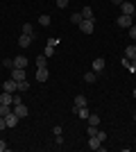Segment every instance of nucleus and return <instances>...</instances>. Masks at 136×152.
Segmentation results:
<instances>
[{
	"instance_id": "obj_1",
	"label": "nucleus",
	"mask_w": 136,
	"mask_h": 152,
	"mask_svg": "<svg viewBox=\"0 0 136 152\" xmlns=\"http://www.w3.org/2000/svg\"><path fill=\"white\" fill-rule=\"evenodd\" d=\"M116 25L123 27V30H129V27L134 25V16H125V14H120V16L116 18Z\"/></svg>"
},
{
	"instance_id": "obj_2",
	"label": "nucleus",
	"mask_w": 136,
	"mask_h": 152,
	"mask_svg": "<svg viewBox=\"0 0 136 152\" xmlns=\"http://www.w3.org/2000/svg\"><path fill=\"white\" fill-rule=\"evenodd\" d=\"M79 30L84 32L86 37H89V34H93V30H95V23H93V20H82V23H79Z\"/></svg>"
},
{
	"instance_id": "obj_3",
	"label": "nucleus",
	"mask_w": 136,
	"mask_h": 152,
	"mask_svg": "<svg viewBox=\"0 0 136 152\" xmlns=\"http://www.w3.org/2000/svg\"><path fill=\"white\" fill-rule=\"evenodd\" d=\"M120 9H123V14H125V16H134V12H136L134 2H129V0H123V5H120Z\"/></svg>"
},
{
	"instance_id": "obj_4",
	"label": "nucleus",
	"mask_w": 136,
	"mask_h": 152,
	"mask_svg": "<svg viewBox=\"0 0 136 152\" xmlns=\"http://www.w3.org/2000/svg\"><path fill=\"white\" fill-rule=\"evenodd\" d=\"M12 109H14V114L18 116V118H25V116H27V114H30V109H27V107H25V104H23V102H20V104H14V107H12Z\"/></svg>"
},
{
	"instance_id": "obj_5",
	"label": "nucleus",
	"mask_w": 136,
	"mask_h": 152,
	"mask_svg": "<svg viewBox=\"0 0 136 152\" xmlns=\"http://www.w3.org/2000/svg\"><path fill=\"white\" fill-rule=\"evenodd\" d=\"M0 104H9V107H14V93L2 91V93H0Z\"/></svg>"
},
{
	"instance_id": "obj_6",
	"label": "nucleus",
	"mask_w": 136,
	"mask_h": 152,
	"mask_svg": "<svg viewBox=\"0 0 136 152\" xmlns=\"http://www.w3.org/2000/svg\"><path fill=\"white\" fill-rule=\"evenodd\" d=\"M18 121H20V118H18L16 114H14V109H12V111H9V114L5 116V123H7V127H16V125H18Z\"/></svg>"
},
{
	"instance_id": "obj_7",
	"label": "nucleus",
	"mask_w": 136,
	"mask_h": 152,
	"mask_svg": "<svg viewBox=\"0 0 136 152\" xmlns=\"http://www.w3.org/2000/svg\"><path fill=\"white\" fill-rule=\"evenodd\" d=\"M86 145H89L91 150H102V141L97 139V136H89V141H86Z\"/></svg>"
},
{
	"instance_id": "obj_8",
	"label": "nucleus",
	"mask_w": 136,
	"mask_h": 152,
	"mask_svg": "<svg viewBox=\"0 0 136 152\" xmlns=\"http://www.w3.org/2000/svg\"><path fill=\"white\" fill-rule=\"evenodd\" d=\"M2 91H9V93H14V91H18V82L9 77V80H7V82L2 84Z\"/></svg>"
},
{
	"instance_id": "obj_9",
	"label": "nucleus",
	"mask_w": 136,
	"mask_h": 152,
	"mask_svg": "<svg viewBox=\"0 0 136 152\" xmlns=\"http://www.w3.org/2000/svg\"><path fill=\"white\" fill-rule=\"evenodd\" d=\"M48 77H50V70L48 68H36V82H48Z\"/></svg>"
},
{
	"instance_id": "obj_10",
	"label": "nucleus",
	"mask_w": 136,
	"mask_h": 152,
	"mask_svg": "<svg viewBox=\"0 0 136 152\" xmlns=\"http://www.w3.org/2000/svg\"><path fill=\"white\" fill-rule=\"evenodd\" d=\"M91 66H93V73H102L104 70V57H95Z\"/></svg>"
},
{
	"instance_id": "obj_11",
	"label": "nucleus",
	"mask_w": 136,
	"mask_h": 152,
	"mask_svg": "<svg viewBox=\"0 0 136 152\" xmlns=\"http://www.w3.org/2000/svg\"><path fill=\"white\" fill-rule=\"evenodd\" d=\"M18 45L20 48H30V45H32V34H20L18 37Z\"/></svg>"
},
{
	"instance_id": "obj_12",
	"label": "nucleus",
	"mask_w": 136,
	"mask_h": 152,
	"mask_svg": "<svg viewBox=\"0 0 136 152\" xmlns=\"http://www.w3.org/2000/svg\"><path fill=\"white\" fill-rule=\"evenodd\" d=\"M12 80L23 82V80H25V68H12Z\"/></svg>"
},
{
	"instance_id": "obj_13",
	"label": "nucleus",
	"mask_w": 136,
	"mask_h": 152,
	"mask_svg": "<svg viewBox=\"0 0 136 152\" xmlns=\"http://www.w3.org/2000/svg\"><path fill=\"white\" fill-rule=\"evenodd\" d=\"M79 107H86V95H75V100H73V111Z\"/></svg>"
},
{
	"instance_id": "obj_14",
	"label": "nucleus",
	"mask_w": 136,
	"mask_h": 152,
	"mask_svg": "<svg viewBox=\"0 0 136 152\" xmlns=\"http://www.w3.org/2000/svg\"><path fill=\"white\" fill-rule=\"evenodd\" d=\"M27 66V57L18 55V57H14V68H25Z\"/></svg>"
},
{
	"instance_id": "obj_15",
	"label": "nucleus",
	"mask_w": 136,
	"mask_h": 152,
	"mask_svg": "<svg viewBox=\"0 0 136 152\" xmlns=\"http://www.w3.org/2000/svg\"><path fill=\"white\" fill-rule=\"evenodd\" d=\"M123 55H125V59H136V45H127Z\"/></svg>"
},
{
	"instance_id": "obj_16",
	"label": "nucleus",
	"mask_w": 136,
	"mask_h": 152,
	"mask_svg": "<svg viewBox=\"0 0 136 152\" xmlns=\"http://www.w3.org/2000/svg\"><path fill=\"white\" fill-rule=\"evenodd\" d=\"M36 68H48V57H45V55H39V57H36Z\"/></svg>"
},
{
	"instance_id": "obj_17",
	"label": "nucleus",
	"mask_w": 136,
	"mask_h": 152,
	"mask_svg": "<svg viewBox=\"0 0 136 152\" xmlns=\"http://www.w3.org/2000/svg\"><path fill=\"white\" fill-rule=\"evenodd\" d=\"M39 23H41V25H43V27H50L52 18H50V16H48V14H41V16H39Z\"/></svg>"
},
{
	"instance_id": "obj_18",
	"label": "nucleus",
	"mask_w": 136,
	"mask_h": 152,
	"mask_svg": "<svg viewBox=\"0 0 136 152\" xmlns=\"http://www.w3.org/2000/svg\"><path fill=\"white\" fill-rule=\"evenodd\" d=\"M75 114H77L79 118H84V121H86V118H89V116H91V111H89V109H86V107H79V109H75Z\"/></svg>"
},
{
	"instance_id": "obj_19",
	"label": "nucleus",
	"mask_w": 136,
	"mask_h": 152,
	"mask_svg": "<svg viewBox=\"0 0 136 152\" xmlns=\"http://www.w3.org/2000/svg\"><path fill=\"white\" fill-rule=\"evenodd\" d=\"M82 18H86V20H93V9H91L89 5L82 9Z\"/></svg>"
},
{
	"instance_id": "obj_20",
	"label": "nucleus",
	"mask_w": 136,
	"mask_h": 152,
	"mask_svg": "<svg viewBox=\"0 0 136 152\" xmlns=\"http://www.w3.org/2000/svg\"><path fill=\"white\" fill-rule=\"evenodd\" d=\"M97 80V73H93V70H91V73H84V82L86 84H93Z\"/></svg>"
},
{
	"instance_id": "obj_21",
	"label": "nucleus",
	"mask_w": 136,
	"mask_h": 152,
	"mask_svg": "<svg viewBox=\"0 0 136 152\" xmlns=\"http://www.w3.org/2000/svg\"><path fill=\"white\" fill-rule=\"evenodd\" d=\"M82 12H75V14H71V23H75V25H79V23H82Z\"/></svg>"
},
{
	"instance_id": "obj_22",
	"label": "nucleus",
	"mask_w": 136,
	"mask_h": 152,
	"mask_svg": "<svg viewBox=\"0 0 136 152\" xmlns=\"http://www.w3.org/2000/svg\"><path fill=\"white\" fill-rule=\"evenodd\" d=\"M86 121H89V125H100V116H97V114H91Z\"/></svg>"
},
{
	"instance_id": "obj_23",
	"label": "nucleus",
	"mask_w": 136,
	"mask_h": 152,
	"mask_svg": "<svg viewBox=\"0 0 136 152\" xmlns=\"http://www.w3.org/2000/svg\"><path fill=\"white\" fill-rule=\"evenodd\" d=\"M9 111H12V107H9V104H0V118H5Z\"/></svg>"
},
{
	"instance_id": "obj_24",
	"label": "nucleus",
	"mask_w": 136,
	"mask_h": 152,
	"mask_svg": "<svg viewBox=\"0 0 136 152\" xmlns=\"http://www.w3.org/2000/svg\"><path fill=\"white\" fill-rule=\"evenodd\" d=\"M23 34H32V37H34V27H32V23H25V25H23Z\"/></svg>"
},
{
	"instance_id": "obj_25",
	"label": "nucleus",
	"mask_w": 136,
	"mask_h": 152,
	"mask_svg": "<svg viewBox=\"0 0 136 152\" xmlns=\"http://www.w3.org/2000/svg\"><path fill=\"white\" fill-rule=\"evenodd\" d=\"M86 134H89V136H95L97 134V125H89L86 127Z\"/></svg>"
},
{
	"instance_id": "obj_26",
	"label": "nucleus",
	"mask_w": 136,
	"mask_h": 152,
	"mask_svg": "<svg viewBox=\"0 0 136 152\" xmlns=\"http://www.w3.org/2000/svg\"><path fill=\"white\" fill-rule=\"evenodd\" d=\"M43 55H45V57H48V59H50L52 55H55V48H52V45H45V50H43Z\"/></svg>"
},
{
	"instance_id": "obj_27",
	"label": "nucleus",
	"mask_w": 136,
	"mask_h": 152,
	"mask_svg": "<svg viewBox=\"0 0 136 152\" xmlns=\"http://www.w3.org/2000/svg\"><path fill=\"white\" fill-rule=\"evenodd\" d=\"M95 136H97L100 141H102V143L107 141V132H104V129H97V134H95Z\"/></svg>"
},
{
	"instance_id": "obj_28",
	"label": "nucleus",
	"mask_w": 136,
	"mask_h": 152,
	"mask_svg": "<svg viewBox=\"0 0 136 152\" xmlns=\"http://www.w3.org/2000/svg\"><path fill=\"white\" fill-rule=\"evenodd\" d=\"M30 89V84H27V80H23V82H18V91H27Z\"/></svg>"
},
{
	"instance_id": "obj_29",
	"label": "nucleus",
	"mask_w": 136,
	"mask_h": 152,
	"mask_svg": "<svg viewBox=\"0 0 136 152\" xmlns=\"http://www.w3.org/2000/svg\"><path fill=\"white\" fill-rule=\"evenodd\" d=\"M61 132H64V127H61V125H55V127H52V134H55V136L61 134Z\"/></svg>"
},
{
	"instance_id": "obj_30",
	"label": "nucleus",
	"mask_w": 136,
	"mask_h": 152,
	"mask_svg": "<svg viewBox=\"0 0 136 152\" xmlns=\"http://www.w3.org/2000/svg\"><path fill=\"white\" fill-rule=\"evenodd\" d=\"M2 66H5V68H14V61L12 59H2Z\"/></svg>"
},
{
	"instance_id": "obj_31",
	"label": "nucleus",
	"mask_w": 136,
	"mask_h": 152,
	"mask_svg": "<svg viewBox=\"0 0 136 152\" xmlns=\"http://www.w3.org/2000/svg\"><path fill=\"white\" fill-rule=\"evenodd\" d=\"M55 145H64V139H61V134H57V136H55Z\"/></svg>"
},
{
	"instance_id": "obj_32",
	"label": "nucleus",
	"mask_w": 136,
	"mask_h": 152,
	"mask_svg": "<svg viewBox=\"0 0 136 152\" xmlns=\"http://www.w3.org/2000/svg\"><path fill=\"white\" fill-rule=\"evenodd\" d=\"M129 37H132V39H136V23L129 27Z\"/></svg>"
},
{
	"instance_id": "obj_33",
	"label": "nucleus",
	"mask_w": 136,
	"mask_h": 152,
	"mask_svg": "<svg viewBox=\"0 0 136 152\" xmlns=\"http://www.w3.org/2000/svg\"><path fill=\"white\" fill-rule=\"evenodd\" d=\"M66 5H68V0H57V7H59V9H64Z\"/></svg>"
},
{
	"instance_id": "obj_34",
	"label": "nucleus",
	"mask_w": 136,
	"mask_h": 152,
	"mask_svg": "<svg viewBox=\"0 0 136 152\" xmlns=\"http://www.w3.org/2000/svg\"><path fill=\"white\" fill-rule=\"evenodd\" d=\"M48 45H52V48H57V45H59V39H50V41H48Z\"/></svg>"
},
{
	"instance_id": "obj_35",
	"label": "nucleus",
	"mask_w": 136,
	"mask_h": 152,
	"mask_svg": "<svg viewBox=\"0 0 136 152\" xmlns=\"http://www.w3.org/2000/svg\"><path fill=\"white\" fill-rule=\"evenodd\" d=\"M5 150H7V141L0 139V152H5Z\"/></svg>"
},
{
	"instance_id": "obj_36",
	"label": "nucleus",
	"mask_w": 136,
	"mask_h": 152,
	"mask_svg": "<svg viewBox=\"0 0 136 152\" xmlns=\"http://www.w3.org/2000/svg\"><path fill=\"white\" fill-rule=\"evenodd\" d=\"M0 129H7V123H5V118H0Z\"/></svg>"
},
{
	"instance_id": "obj_37",
	"label": "nucleus",
	"mask_w": 136,
	"mask_h": 152,
	"mask_svg": "<svg viewBox=\"0 0 136 152\" xmlns=\"http://www.w3.org/2000/svg\"><path fill=\"white\" fill-rule=\"evenodd\" d=\"M111 2H113V5H123V0H111Z\"/></svg>"
},
{
	"instance_id": "obj_38",
	"label": "nucleus",
	"mask_w": 136,
	"mask_h": 152,
	"mask_svg": "<svg viewBox=\"0 0 136 152\" xmlns=\"http://www.w3.org/2000/svg\"><path fill=\"white\" fill-rule=\"evenodd\" d=\"M132 95H134V98H136V89H134V91H132Z\"/></svg>"
},
{
	"instance_id": "obj_39",
	"label": "nucleus",
	"mask_w": 136,
	"mask_h": 152,
	"mask_svg": "<svg viewBox=\"0 0 136 152\" xmlns=\"http://www.w3.org/2000/svg\"><path fill=\"white\" fill-rule=\"evenodd\" d=\"M134 118H136V111H134Z\"/></svg>"
}]
</instances>
